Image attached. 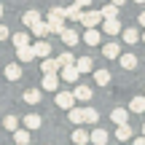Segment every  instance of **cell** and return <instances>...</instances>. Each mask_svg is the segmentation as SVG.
Segmentation results:
<instances>
[{
	"label": "cell",
	"mask_w": 145,
	"mask_h": 145,
	"mask_svg": "<svg viewBox=\"0 0 145 145\" xmlns=\"http://www.w3.org/2000/svg\"><path fill=\"white\" fill-rule=\"evenodd\" d=\"M72 62H75V59H72V54H70V51H65V54H59V57H57V65H59V67H65V65H72Z\"/></svg>",
	"instance_id": "obj_35"
},
{
	"label": "cell",
	"mask_w": 145,
	"mask_h": 145,
	"mask_svg": "<svg viewBox=\"0 0 145 145\" xmlns=\"http://www.w3.org/2000/svg\"><path fill=\"white\" fill-rule=\"evenodd\" d=\"M91 72H94V81H97L99 86L110 83V72H108V70H91Z\"/></svg>",
	"instance_id": "obj_31"
},
{
	"label": "cell",
	"mask_w": 145,
	"mask_h": 145,
	"mask_svg": "<svg viewBox=\"0 0 145 145\" xmlns=\"http://www.w3.org/2000/svg\"><path fill=\"white\" fill-rule=\"evenodd\" d=\"M70 94H72V99H78V102H89V99H91V89L83 86V83H81V86H75Z\"/></svg>",
	"instance_id": "obj_7"
},
{
	"label": "cell",
	"mask_w": 145,
	"mask_h": 145,
	"mask_svg": "<svg viewBox=\"0 0 145 145\" xmlns=\"http://www.w3.org/2000/svg\"><path fill=\"white\" fill-rule=\"evenodd\" d=\"M30 30H32V32H35V35H38V38H43V35H48V27H46V22H43V19H38V22H35V24H32V27H30Z\"/></svg>",
	"instance_id": "obj_30"
},
{
	"label": "cell",
	"mask_w": 145,
	"mask_h": 145,
	"mask_svg": "<svg viewBox=\"0 0 145 145\" xmlns=\"http://www.w3.org/2000/svg\"><path fill=\"white\" fill-rule=\"evenodd\" d=\"M110 121H113L116 126H118V124H129V110H124V108H116L113 113H110Z\"/></svg>",
	"instance_id": "obj_13"
},
{
	"label": "cell",
	"mask_w": 145,
	"mask_h": 145,
	"mask_svg": "<svg viewBox=\"0 0 145 145\" xmlns=\"http://www.w3.org/2000/svg\"><path fill=\"white\" fill-rule=\"evenodd\" d=\"M16 59H19V62H32V59H35V54H32V46H30V43L16 48Z\"/></svg>",
	"instance_id": "obj_14"
},
{
	"label": "cell",
	"mask_w": 145,
	"mask_h": 145,
	"mask_svg": "<svg viewBox=\"0 0 145 145\" xmlns=\"http://www.w3.org/2000/svg\"><path fill=\"white\" fill-rule=\"evenodd\" d=\"M142 137H145V124H142Z\"/></svg>",
	"instance_id": "obj_42"
},
{
	"label": "cell",
	"mask_w": 145,
	"mask_h": 145,
	"mask_svg": "<svg viewBox=\"0 0 145 145\" xmlns=\"http://www.w3.org/2000/svg\"><path fill=\"white\" fill-rule=\"evenodd\" d=\"M32 46V54H35V57H48V54H51V43L48 40H38V43H30Z\"/></svg>",
	"instance_id": "obj_6"
},
{
	"label": "cell",
	"mask_w": 145,
	"mask_h": 145,
	"mask_svg": "<svg viewBox=\"0 0 145 145\" xmlns=\"http://www.w3.org/2000/svg\"><path fill=\"white\" fill-rule=\"evenodd\" d=\"M102 32H105V35H118V32H121L118 16H116V19H102Z\"/></svg>",
	"instance_id": "obj_5"
},
{
	"label": "cell",
	"mask_w": 145,
	"mask_h": 145,
	"mask_svg": "<svg viewBox=\"0 0 145 145\" xmlns=\"http://www.w3.org/2000/svg\"><path fill=\"white\" fill-rule=\"evenodd\" d=\"M132 145H145V137H137V140L132 142Z\"/></svg>",
	"instance_id": "obj_38"
},
{
	"label": "cell",
	"mask_w": 145,
	"mask_h": 145,
	"mask_svg": "<svg viewBox=\"0 0 145 145\" xmlns=\"http://www.w3.org/2000/svg\"><path fill=\"white\" fill-rule=\"evenodd\" d=\"M89 142H94V145H108V132L97 126L94 132H89Z\"/></svg>",
	"instance_id": "obj_11"
},
{
	"label": "cell",
	"mask_w": 145,
	"mask_h": 145,
	"mask_svg": "<svg viewBox=\"0 0 145 145\" xmlns=\"http://www.w3.org/2000/svg\"><path fill=\"white\" fill-rule=\"evenodd\" d=\"M99 121V113L94 108H83V124H97Z\"/></svg>",
	"instance_id": "obj_28"
},
{
	"label": "cell",
	"mask_w": 145,
	"mask_h": 145,
	"mask_svg": "<svg viewBox=\"0 0 145 145\" xmlns=\"http://www.w3.org/2000/svg\"><path fill=\"white\" fill-rule=\"evenodd\" d=\"M81 11H83L81 5L72 3V5H67V8H62V16H65V19H75L78 22V19H81Z\"/></svg>",
	"instance_id": "obj_20"
},
{
	"label": "cell",
	"mask_w": 145,
	"mask_h": 145,
	"mask_svg": "<svg viewBox=\"0 0 145 145\" xmlns=\"http://www.w3.org/2000/svg\"><path fill=\"white\" fill-rule=\"evenodd\" d=\"M16 126H19V118H16V116H5V118H3V129L14 132Z\"/></svg>",
	"instance_id": "obj_34"
},
{
	"label": "cell",
	"mask_w": 145,
	"mask_h": 145,
	"mask_svg": "<svg viewBox=\"0 0 145 145\" xmlns=\"http://www.w3.org/2000/svg\"><path fill=\"white\" fill-rule=\"evenodd\" d=\"M14 142L16 145H27L30 142V129H19V126H16L14 129Z\"/></svg>",
	"instance_id": "obj_23"
},
{
	"label": "cell",
	"mask_w": 145,
	"mask_h": 145,
	"mask_svg": "<svg viewBox=\"0 0 145 145\" xmlns=\"http://www.w3.org/2000/svg\"><path fill=\"white\" fill-rule=\"evenodd\" d=\"M110 3H113V5H118V8H121V5H124L126 0H110Z\"/></svg>",
	"instance_id": "obj_39"
},
{
	"label": "cell",
	"mask_w": 145,
	"mask_h": 145,
	"mask_svg": "<svg viewBox=\"0 0 145 145\" xmlns=\"http://www.w3.org/2000/svg\"><path fill=\"white\" fill-rule=\"evenodd\" d=\"M62 70V75H59V81H65V83H78V78H81V72L75 70V65H65V67H59Z\"/></svg>",
	"instance_id": "obj_3"
},
{
	"label": "cell",
	"mask_w": 145,
	"mask_h": 145,
	"mask_svg": "<svg viewBox=\"0 0 145 145\" xmlns=\"http://www.w3.org/2000/svg\"><path fill=\"white\" fill-rule=\"evenodd\" d=\"M40 124H43V118L38 113H30V116H24V126L30 132H35V129H40Z\"/></svg>",
	"instance_id": "obj_17"
},
{
	"label": "cell",
	"mask_w": 145,
	"mask_h": 145,
	"mask_svg": "<svg viewBox=\"0 0 145 145\" xmlns=\"http://www.w3.org/2000/svg\"><path fill=\"white\" fill-rule=\"evenodd\" d=\"M59 38H62V43H65V46H75V43H81L78 32H75V30H70V27H65V30L59 32Z\"/></svg>",
	"instance_id": "obj_8"
},
{
	"label": "cell",
	"mask_w": 145,
	"mask_h": 145,
	"mask_svg": "<svg viewBox=\"0 0 145 145\" xmlns=\"http://www.w3.org/2000/svg\"><path fill=\"white\" fill-rule=\"evenodd\" d=\"M75 5H81V8H89V5H91V0H75Z\"/></svg>",
	"instance_id": "obj_37"
},
{
	"label": "cell",
	"mask_w": 145,
	"mask_h": 145,
	"mask_svg": "<svg viewBox=\"0 0 145 145\" xmlns=\"http://www.w3.org/2000/svg\"><path fill=\"white\" fill-rule=\"evenodd\" d=\"M46 27H48V32H54V35H59V32L65 30V19H62V16H57V14H51V11H48V16H46Z\"/></svg>",
	"instance_id": "obj_1"
},
{
	"label": "cell",
	"mask_w": 145,
	"mask_h": 145,
	"mask_svg": "<svg viewBox=\"0 0 145 145\" xmlns=\"http://www.w3.org/2000/svg\"><path fill=\"white\" fill-rule=\"evenodd\" d=\"M99 14H102V19H116V16H118V5H105L102 11H99Z\"/></svg>",
	"instance_id": "obj_32"
},
{
	"label": "cell",
	"mask_w": 145,
	"mask_h": 145,
	"mask_svg": "<svg viewBox=\"0 0 145 145\" xmlns=\"http://www.w3.org/2000/svg\"><path fill=\"white\" fill-rule=\"evenodd\" d=\"M24 102L27 105H38L40 102V89H27L24 91Z\"/></svg>",
	"instance_id": "obj_24"
},
{
	"label": "cell",
	"mask_w": 145,
	"mask_h": 145,
	"mask_svg": "<svg viewBox=\"0 0 145 145\" xmlns=\"http://www.w3.org/2000/svg\"><path fill=\"white\" fill-rule=\"evenodd\" d=\"M99 40H102V32H99L97 27H86V35H83V43H89V46H97Z\"/></svg>",
	"instance_id": "obj_10"
},
{
	"label": "cell",
	"mask_w": 145,
	"mask_h": 145,
	"mask_svg": "<svg viewBox=\"0 0 145 145\" xmlns=\"http://www.w3.org/2000/svg\"><path fill=\"white\" fill-rule=\"evenodd\" d=\"M8 35H11V32H8V27H5V24H0V40H8Z\"/></svg>",
	"instance_id": "obj_36"
},
{
	"label": "cell",
	"mask_w": 145,
	"mask_h": 145,
	"mask_svg": "<svg viewBox=\"0 0 145 145\" xmlns=\"http://www.w3.org/2000/svg\"><path fill=\"white\" fill-rule=\"evenodd\" d=\"M8 38H11V43H14L16 48H19V46H27V43H30V38H27L24 32H16V35H8Z\"/></svg>",
	"instance_id": "obj_33"
},
{
	"label": "cell",
	"mask_w": 145,
	"mask_h": 145,
	"mask_svg": "<svg viewBox=\"0 0 145 145\" xmlns=\"http://www.w3.org/2000/svg\"><path fill=\"white\" fill-rule=\"evenodd\" d=\"M135 3H145V0H135Z\"/></svg>",
	"instance_id": "obj_44"
},
{
	"label": "cell",
	"mask_w": 145,
	"mask_h": 145,
	"mask_svg": "<svg viewBox=\"0 0 145 145\" xmlns=\"http://www.w3.org/2000/svg\"><path fill=\"white\" fill-rule=\"evenodd\" d=\"M140 40H142V43H145V32H142V35H140Z\"/></svg>",
	"instance_id": "obj_41"
},
{
	"label": "cell",
	"mask_w": 145,
	"mask_h": 145,
	"mask_svg": "<svg viewBox=\"0 0 145 145\" xmlns=\"http://www.w3.org/2000/svg\"><path fill=\"white\" fill-rule=\"evenodd\" d=\"M40 70H43V72H57V70H59V65H57V59H51V57H43V62H40Z\"/></svg>",
	"instance_id": "obj_26"
},
{
	"label": "cell",
	"mask_w": 145,
	"mask_h": 145,
	"mask_svg": "<svg viewBox=\"0 0 145 145\" xmlns=\"http://www.w3.org/2000/svg\"><path fill=\"white\" fill-rule=\"evenodd\" d=\"M67 118H70V124H83V108H75V105H72V108L67 110Z\"/></svg>",
	"instance_id": "obj_22"
},
{
	"label": "cell",
	"mask_w": 145,
	"mask_h": 145,
	"mask_svg": "<svg viewBox=\"0 0 145 145\" xmlns=\"http://www.w3.org/2000/svg\"><path fill=\"white\" fill-rule=\"evenodd\" d=\"M0 16H3V5H0Z\"/></svg>",
	"instance_id": "obj_43"
},
{
	"label": "cell",
	"mask_w": 145,
	"mask_h": 145,
	"mask_svg": "<svg viewBox=\"0 0 145 145\" xmlns=\"http://www.w3.org/2000/svg\"><path fill=\"white\" fill-rule=\"evenodd\" d=\"M78 22H83V27H97L102 22V14L99 11H81V19Z\"/></svg>",
	"instance_id": "obj_2"
},
{
	"label": "cell",
	"mask_w": 145,
	"mask_h": 145,
	"mask_svg": "<svg viewBox=\"0 0 145 145\" xmlns=\"http://www.w3.org/2000/svg\"><path fill=\"white\" fill-rule=\"evenodd\" d=\"M129 113H145V97H135L129 102Z\"/></svg>",
	"instance_id": "obj_27"
},
{
	"label": "cell",
	"mask_w": 145,
	"mask_h": 145,
	"mask_svg": "<svg viewBox=\"0 0 145 145\" xmlns=\"http://www.w3.org/2000/svg\"><path fill=\"white\" fill-rule=\"evenodd\" d=\"M40 86H43V91H57V89H59V75H57V72H43Z\"/></svg>",
	"instance_id": "obj_4"
},
{
	"label": "cell",
	"mask_w": 145,
	"mask_h": 145,
	"mask_svg": "<svg viewBox=\"0 0 145 145\" xmlns=\"http://www.w3.org/2000/svg\"><path fill=\"white\" fill-rule=\"evenodd\" d=\"M124 43H129V46H135V43H140V32H137L135 27H129V30H124Z\"/></svg>",
	"instance_id": "obj_25"
},
{
	"label": "cell",
	"mask_w": 145,
	"mask_h": 145,
	"mask_svg": "<svg viewBox=\"0 0 145 145\" xmlns=\"http://www.w3.org/2000/svg\"><path fill=\"white\" fill-rule=\"evenodd\" d=\"M72 105H75V99H72V94H70V91H59V94H57V108L70 110Z\"/></svg>",
	"instance_id": "obj_9"
},
{
	"label": "cell",
	"mask_w": 145,
	"mask_h": 145,
	"mask_svg": "<svg viewBox=\"0 0 145 145\" xmlns=\"http://www.w3.org/2000/svg\"><path fill=\"white\" fill-rule=\"evenodd\" d=\"M102 54H105L108 59H116V57L121 54V48H118V40H110V43H105V46H102Z\"/></svg>",
	"instance_id": "obj_16"
},
{
	"label": "cell",
	"mask_w": 145,
	"mask_h": 145,
	"mask_svg": "<svg viewBox=\"0 0 145 145\" xmlns=\"http://www.w3.org/2000/svg\"><path fill=\"white\" fill-rule=\"evenodd\" d=\"M5 78H8V81H19V78H22V65L11 62L8 67H5Z\"/></svg>",
	"instance_id": "obj_21"
},
{
	"label": "cell",
	"mask_w": 145,
	"mask_h": 145,
	"mask_svg": "<svg viewBox=\"0 0 145 145\" xmlns=\"http://www.w3.org/2000/svg\"><path fill=\"white\" fill-rule=\"evenodd\" d=\"M38 19H40V14H38L35 8H32V11H27V14L22 16V22H24V27H32V24H35Z\"/></svg>",
	"instance_id": "obj_29"
},
{
	"label": "cell",
	"mask_w": 145,
	"mask_h": 145,
	"mask_svg": "<svg viewBox=\"0 0 145 145\" xmlns=\"http://www.w3.org/2000/svg\"><path fill=\"white\" fill-rule=\"evenodd\" d=\"M116 140H118V142L132 140V126L129 124H118V129H116Z\"/></svg>",
	"instance_id": "obj_18"
},
{
	"label": "cell",
	"mask_w": 145,
	"mask_h": 145,
	"mask_svg": "<svg viewBox=\"0 0 145 145\" xmlns=\"http://www.w3.org/2000/svg\"><path fill=\"white\" fill-rule=\"evenodd\" d=\"M140 27H145V11L140 14Z\"/></svg>",
	"instance_id": "obj_40"
},
{
	"label": "cell",
	"mask_w": 145,
	"mask_h": 145,
	"mask_svg": "<svg viewBox=\"0 0 145 145\" xmlns=\"http://www.w3.org/2000/svg\"><path fill=\"white\" fill-rule=\"evenodd\" d=\"M116 59L121 62V67H124V70H135L137 67V57H135V54H118Z\"/></svg>",
	"instance_id": "obj_15"
},
{
	"label": "cell",
	"mask_w": 145,
	"mask_h": 145,
	"mask_svg": "<svg viewBox=\"0 0 145 145\" xmlns=\"http://www.w3.org/2000/svg\"><path fill=\"white\" fill-rule=\"evenodd\" d=\"M89 142V132L81 129V126H75L72 129V145H86Z\"/></svg>",
	"instance_id": "obj_19"
},
{
	"label": "cell",
	"mask_w": 145,
	"mask_h": 145,
	"mask_svg": "<svg viewBox=\"0 0 145 145\" xmlns=\"http://www.w3.org/2000/svg\"><path fill=\"white\" fill-rule=\"evenodd\" d=\"M72 65H75L78 72H91V70H94V59H91V57H81V59H75Z\"/></svg>",
	"instance_id": "obj_12"
}]
</instances>
